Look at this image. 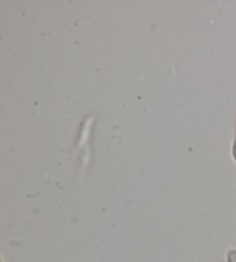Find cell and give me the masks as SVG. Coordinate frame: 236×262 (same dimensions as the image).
Returning a JSON list of instances; mask_svg holds the SVG:
<instances>
[{"mask_svg":"<svg viewBox=\"0 0 236 262\" xmlns=\"http://www.w3.org/2000/svg\"><path fill=\"white\" fill-rule=\"evenodd\" d=\"M233 157L236 161V129H235V137H234V144H233Z\"/></svg>","mask_w":236,"mask_h":262,"instance_id":"obj_1","label":"cell"}]
</instances>
